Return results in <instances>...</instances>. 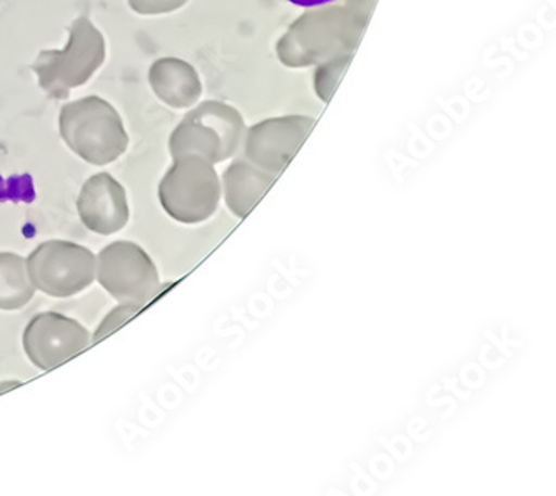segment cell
Wrapping results in <instances>:
<instances>
[{"label":"cell","instance_id":"5b68a950","mask_svg":"<svg viewBox=\"0 0 556 496\" xmlns=\"http://www.w3.org/2000/svg\"><path fill=\"white\" fill-rule=\"evenodd\" d=\"M219 200L213 167L199 157H176L160 185V201L170 218L185 225L206 221Z\"/></svg>","mask_w":556,"mask_h":496},{"label":"cell","instance_id":"52a82bcc","mask_svg":"<svg viewBox=\"0 0 556 496\" xmlns=\"http://www.w3.org/2000/svg\"><path fill=\"white\" fill-rule=\"evenodd\" d=\"M77 213L89 231L101 236L116 234L129 222L126 189L109 173L91 176L80 189Z\"/></svg>","mask_w":556,"mask_h":496},{"label":"cell","instance_id":"7c38bea8","mask_svg":"<svg viewBox=\"0 0 556 496\" xmlns=\"http://www.w3.org/2000/svg\"><path fill=\"white\" fill-rule=\"evenodd\" d=\"M291 4L300 5V8H319V5L331 4L337 0H288Z\"/></svg>","mask_w":556,"mask_h":496},{"label":"cell","instance_id":"30bf717a","mask_svg":"<svg viewBox=\"0 0 556 496\" xmlns=\"http://www.w3.org/2000/svg\"><path fill=\"white\" fill-rule=\"evenodd\" d=\"M142 308H144V306L130 305V303H119V306L111 309V313L105 315V318L102 319L101 325H99L98 330H96L94 336H92V343H98V341L104 340L109 334L119 330V328L123 327V325H126L129 319L139 315V311H141Z\"/></svg>","mask_w":556,"mask_h":496},{"label":"cell","instance_id":"7a4b0ae2","mask_svg":"<svg viewBox=\"0 0 556 496\" xmlns=\"http://www.w3.org/2000/svg\"><path fill=\"white\" fill-rule=\"evenodd\" d=\"M105 61V40L87 17H77L62 51H42L33 64L40 89L51 99H67L89 82Z\"/></svg>","mask_w":556,"mask_h":496},{"label":"cell","instance_id":"9c48e42d","mask_svg":"<svg viewBox=\"0 0 556 496\" xmlns=\"http://www.w3.org/2000/svg\"><path fill=\"white\" fill-rule=\"evenodd\" d=\"M36 294L26 257L15 253H0V311H15L29 305Z\"/></svg>","mask_w":556,"mask_h":496},{"label":"cell","instance_id":"8fae6325","mask_svg":"<svg viewBox=\"0 0 556 496\" xmlns=\"http://www.w3.org/2000/svg\"><path fill=\"white\" fill-rule=\"evenodd\" d=\"M185 0H129V5L136 14L157 15L167 14L179 8Z\"/></svg>","mask_w":556,"mask_h":496},{"label":"cell","instance_id":"6da1fadb","mask_svg":"<svg viewBox=\"0 0 556 496\" xmlns=\"http://www.w3.org/2000/svg\"><path fill=\"white\" fill-rule=\"evenodd\" d=\"M62 141L92 166H108L127 151L129 136L113 104L98 96L62 105L59 114Z\"/></svg>","mask_w":556,"mask_h":496},{"label":"cell","instance_id":"3957f363","mask_svg":"<svg viewBox=\"0 0 556 496\" xmlns=\"http://www.w3.org/2000/svg\"><path fill=\"white\" fill-rule=\"evenodd\" d=\"M96 279L117 303L148 305L161 293L160 272L152 257L132 241L102 247L96 256Z\"/></svg>","mask_w":556,"mask_h":496},{"label":"cell","instance_id":"277c9868","mask_svg":"<svg viewBox=\"0 0 556 496\" xmlns=\"http://www.w3.org/2000/svg\"><path fill=\"white\" fill-rule=\"evenodd\" d=\"M26 266L34 288L52 297L76 296L96 279V254L73 241H43Z\"/></svg>","mask_w":556,"mask_h":496},{"label":"cell","instance_id":"ba28073f","mask_svg":"<svg viewBox=\"0 0 556 496\" xmlns=\"http://www.w3.org/2000/svg\"><path fill=\"white\" fill-rule=\"evenodd\" d=\"M149 84L161 101L173 107H185L195 98L189 69L174 59H161L149 69Z\"/></svg>","mask_w":556,"mask_h":496},{"label":"cell","instance_id":"8992f818","mask_svg":"<svg viewBox=\"0 0 556 496\" xmlns=\"http://www.w3.org/2000/svg\"><path fill=\"white\" fill-rule=\"evenodd\" d=\"M91 333L76 319L61 313L34 316L22 334L27 358L39 370H54L91 346Z\"/></svg>","mask_w":556,"mask_h":496}]
</instances>
